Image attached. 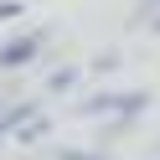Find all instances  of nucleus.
<instances>
[{"mask_svg": "<svg viewBox=\"0 0 160 160\" xmlns=\"http://www.w3.org/2000/svg\"><path fill=\"white\" fill-rule=\"evenodd\" d=\"M145 103H150V93H139V88H129V93H93V98H83V103H78V114H83V119H93V114L134 119Z\"/></svg>", "mask_w": 160, "mask_h": 160, "instance_id": "nucleus-1", "label": "nucleus"}, {"mask_svg": "<svg viewBox=\"0 0 160 160\" xmlns=\"http://www.w3.org/2000/svg\"><path fill=\"white\" fill-rule=\"evenodd\" d=\"M42 42H47L42 31H31V36L21 31V36H11V42H0V72H5V67H26L36 52H42Z\"/></svg>", "mask_w": 160, "mask_h": 160, "instance_id": "nucleus-2", "label": "nucleus"}, {"mask_svg": "<svg viewBox=\"0 0 160 160\" xmlns=\"http://www.w3.org/2000/svg\"><path fill=\"white\" fill-rule=\"evenodd\" d=\"M83 83V67H57L52 78H47V93H67V88Z\"/></svg>", "mask_w": 160, "mask_h": 160, "instance_id": "nucleus-3", "label": "nucleus"}, {"mask_svg": "<svg viewBox=\"0 0 160 160\" xmlns=\"http://www.w3.org/2000/svg\"><path fill=\"white\" fill-rule=\"evenodd\" d=\"M47 129H52V119H47V114H36V119H31V124H26V129H21V134H16V139H21V145H31V139H42V134H47Z\"/></svg>", "mask_w": 160, "mask_h": 160, "instance_id": "nucleus-4", "label": "nucleus"}, {"mask_svg": "<svg viewBox=\"0 0 160 160\" xmlns=\"http://www.w3.org/2000/svg\"><path fill=\"white\" fill-rule=\"evenodd\" d=\"M21 11H26L21 0H0V21H16V16H21Z\"/></svg>", "mask_w": 160, "mask_h": 160, "instance_id": "nucleus-5", "label": "nucleus"}, {"mask_svg": "<svg viewBox=\"0 0 160 160\" xmlns=\"http://www.w3.org/2000/svg\"><path fill=\"white\" fill-rule=\"evenodd\" d=\"M114 67H119V52H103V57L93 62V72H114Z\"/></svg>", "mask_w": 160, "mask_h": 160, "instance_id": "nucleus-6", "label": "nucleus"}, {"mask_svg": "<svg viewBox=\"0 0 160 160\" xmlns=\"http://www.w3.org/2000/svg\"><path fill=\"white\" fill-rule=\"evenodd\" d=\"M134 16H150V21H155V16H160V0H139V11Z\"/></svg>", "mask_w": 160, "mask_h": 160, "instance_id": "nucleus-7", "label": "nucleus"}, {"mask_svg": "<svg viewBox=\"0 0 160 160\" xmlns=\"http://www.w3.org/2000/svg\"><path fill=\"white\" fill-rule=\"evenodd\" d=\"M57 160H98V155H88V150H62Z\"/></svg>", "mask_w": 160, "mask_h": 160, "instance_id": "nucleus-8", "label": "nucleus"}, {"mask_svg": "<svg viewBox=\"0 0 160 160\" xmlns=\"http://www.w3.org/2000/svg\"><path fill=\"white\" fill-rule=\"evenodd\" d=\"M150 31H155V36H160V16H155V21H150Z\"/></svg>", "mask_w": 160, "mask_h": 160, "instance_id": "nucleus-9", "label": "nucleus"}, {"mask_svg": "<svg viewBox=\"0 0 160 160\" xmlns=\"http://www.w3.org/2000/svg\"><path fill=\"white\" fill-rule=\"evenodd\" d=\"M155 155H160V145H155Z\"/></svg>", "mask_w": 160, "mask_h": 160, "instance_id": "nucleus-10", "label": "nucleus"}, {"mask_svg": "<svg viewBox=\"0 0 160 160\" xmlns=\"http://www.w3.org/2000/svg\"><path fill=\"white\" fill-rule=\"evenodd\" d=\"M98 160H103V155H98Z\"/></svg>", "mask_w": 160, "mask_h": 160, "instance_id": "nucleus-11", "label": "nucleus"}]
</instances>
